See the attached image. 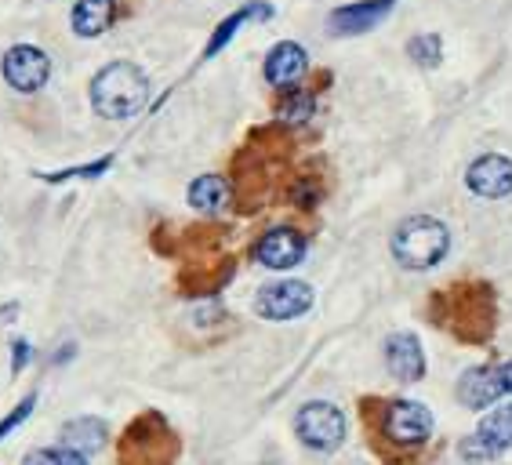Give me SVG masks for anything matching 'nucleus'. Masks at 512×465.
<instances>
[{"label": "nucleus", "instance_id": "9b49d317", "mask_svg": "<svg viewBox=\"0 0 512 465\" xmlns=\"http://www.w3.org/2000/svg\"><path fill=\"white\" fill-rule=\"evenodd\" d=\"M306 70H309V55L295 40H284V44H276V48L269 51L266 80L273 88H295L298 80L306 77Z\"/></svg>", "mask_w": 512, "mask_h": 465}, {"label": "nucleus", "instance_id": "423d86ee", "mask_svg": "<svg viewBox=\"0 0 512 465\" xmlns=\"http://www.w3.org/2000/svg\"><path fill=\"white\" fill-rule=\"evenodd\" d=\"M385 436L400 447H418L433 436V415L425 404L414 400H396L385 407Z\"/></svg>", "mask_w": 512, "mask_h": 465}, {"label": "nucleus", "instance_id": "2eb2a0df", "mask_svg": "<svg viewBox=\"0 0 512 465\" xmlns=\"http://www.w3.org/2000/svg\"><path fill=\"white\" fill-rule=\"evenodd\" d=\"M113 15H117L113 0H80L73 8V33L77 37H99L113 26Z\"/></svg>", "mask_w": 512, "mask_h": 465}, {"label": "nucleus", "instance_id": "a211bd4d", "mask_svg": "<svg viewBox=\"0 0 512 465\" xmlns=\"http://www.w3.org/2000/svg\"><path fill=\"white\" fill-rule=\"evenodd\" d=\"M407 55H411L422 70H436L440 59H444V40L436 37V33H422V37H414L411 44H407Z\"/></svg>", "mask_w": 512, "mask_h": 465}, {"label": "nucleus", "instance_id": "20e7f679", "mask_svg": "<svg viewBox=\"0 0 512 465\" xmlns=\"http://www.w3.org/2000/svg\"><path fill=\"white\" fill-rule=\"evenodd\" d=\"M313 309V287L302 280H276L266 284L255 298V313L266 320H295Z\"/></svg>", "mask_w": 512, "mask_h": 465}, {"label": "nucleus", "instance_id": "f8f14e48", "mask_svg": "<svg viewBox=\"0 0 512 465\" xmlns=\"http://www.w3.org/2000/svg\"><path fill=\"white\" fill-rule=\"evenodd\" d=\"M385 364L393 371V378L400 382H418L425 375V353H422V342L414 335H393L385 342Z\"/></svg>", "mask_w": 512, "mask_h": 465}, {"label": "nucleus", "instance_id": "39448f33", "mask_svg": "<svg viewBox=\"0 0 512 465\" xmlns=\"http://www.w3.org/2000/svg\"><path fill=\"white\" fill-rule=\"evenodd\" d=\"M512 447V404H502L498 411L483 418L476 436L462 440V458L465 462H487V458L502 455Z\"/></svg>", "mask_w": 512, "mask_h": 465}, {"label": "nucleus", "instance_id": "a878e982", "mask_svg": "<svg viewBox=\"0 0 512 465\" xmlns=\"http://www.w3.org/2000/svg\"><path fill=\"white\" fill-rule=\"evenodd\" d=\"M73 357V346H66V349H59V357H55V364H66V360Z\"/></svg>", "mask_w": 512, "mask_h": 465}, {"label": "nucleus", "instance_id": "4468645a", "mask_svg": "<svg viewBox=\"0 0 512 465\" xmlns=\"http://www.w3.org/2000/svg\"><path fill=\"white\" fill-rule=\"evenodd\" d=\"M59 440L69 447V451L91 455V451H102V447H106L109 426L102 422V418H95V415H80V418H73V422H66V426H62Z\"/></svg>", "mask_w": 512, "mask_h": 465}, {"label": "nucleus", "instance_id": "6ab92c4d", "mask_svg": "<svg viewBox=\"0 0 512 465\" xmlns=\"http://www.w3.org/2000/svg\"><path fill=\"white\" fill-rule=\"evenodd\" d=\"M313 109H316V102L309 91H287L284 102H280V120L291 124V128H298V124H309Z\"/></svg>", "mask_w": 512, "mask_h": 465}, {"label": "nucleus", "instance_id": "6e6552de", "mask_svg": "<svg viewBox=\"0 0 512 465\" xmlns=\"http://www.w3.org/2000/svg\"><path fill=\"white\" fill-rule=\"evenodd\" d=\"M465 186L473 189L483 200H502L512 193V160L502 153H487V157L473 160L465 171Z\"/></svg>", "mask_w": 512, "mask_h": 465}, {"label": "nucleus", "instance_id": "dca6fc26", "mask_svg": "<svg viewBox=\"0 0 512 465\" xmlns=\"http://www.w3.org/2000/svg\"><path fill=\"white\" fill-rule=\"evenodd\" d=\"M189 204L204 215H218V211L229 208V182L218 179V175H204L189 186Z\"/></svg>", "mask_w": 512, "mask_h": 465}, {"label": "nucleus", "instance_id": "1a4fd4ad", "mask_svg": "<svg viewBox=\"0 0 512 465\" xmlns=\"http://www.w3.org/2000/svg\"><path fill=\"white\" fill-rule=\"evenodd\" d=\"M255 258L266 269H291L306 258V237L291 226H276L255 244Z\"/></svg>", "mask_w": 512, "mask_h": 465}, {"label": "nucleus", "instance_id": "f257e3e1", "mask_svg": "<svg viewBox=\"0 0 512 465\" xmlns=\"http://www.w3.org/2000/svg\"><path fill=\"white\" fill-rule=\"evenodd\" d=\"M149 102V77L135 62H109L91 80V106L106 120L138 117Z\"/></svg>", "mask_w": 512, "mask_h": 465}, {"label": "nucleus", "instance_id": "ddd939ff", "mask_svg": "<svg viewBox=\"0 0 512 465\" xmlns=\"http://www.w3.org/2000/svg\"><path fill=\"white\" fill-rule=\"evenodd\" d=\"M502 393L505 389H502V382H498V367H491V364L469 367V371L458 378V400H462L465 407H473V411L491 407Z\"/></svg>", "mask_w": 512, "mask_h": 465}, {"label": "nucleus", "instance_id": "b1692460", "mask_svg": "<svg viewBox=\"0 0 512 465\" xmlns=\"http://www.w3.org/2000/svg\"><path fill=\"white\" fill-rule=\"evenodd\" d=\"M30 353H33L30 342H15V364H11V367H15V371H22V367L30 364Z\"/></svg>", "mask_w": 512, "mask_h": 465}, {"label": "nucleus", "instance_id": "5701e85b", "mask_svg": "<svg viewBox=\"0 0 512 465\" xmlns=\"http://www.w3.org/2000/svg\"><path fill=\"white\" fill-rule=\"evenodd\" d=\"M295 200L302 204V208H313V204H316V186L302 182V186H298V193H295Z\"/></svg>", "mask_w": 512, "mask_h": 465}, {"label": "nucleus", "instance_id": "7ed1b4c3", "mask_svg": "<svg viewBox=\"0 0 512 465\" xmlns=\"http://www.w3.org/2000/svg\"><path fill=\"white\" fill-rule=\"evenodd\" d=\"M295 433L313 451H335L345 440V415L335 404H327V400H313V404L298 411Z\"/></svg>", "mask_w": 512, "mask_h": 465}, {"label": "nucleus", "instance_id": "393cba45", "mask_svg": "<svg viewBox=\"0 0 512 465\" xmlns=\"http://www.w3.org/2000/svg\"><path fill=\"white\" fill-rule=\"evenodd\" d=\"M498 382H502L505 393H512V360H509V364L498 367Z\"/></svg>", "mask_w": 512, "mask_h": 465}, {"label": "nucleus", "instance_id": "4be33fe9", "mask_svg": "<svg viewBox=\"0 0 512 465\" xmlns=\"http://www.w3.org/2000/svg\"><path fill=\"white\" fill-rule=\"evenodd\" d=\"M33 407H37V393L26 396V400H22V404L15 407V411H11V415L4 418V422H0V440H4V436H8L15 426H22V422H26V418L33 415Z\"/></svg>", "mask_w": 512, "mask_h": 465}, {"label": "nucleus", "instance_id": "9d476101", "mask_svg": "<svg viewBox=\"0 0 512 465\" xmlns=\"http://www.w3.org/2000/svg\"><path fill=\"white\" fill-rule=\"evenodd\" d=\"M396 8V0H360V4H345V8L331 11L327 19V30L335 37H353V33H367L371 26L389 15Z\"/></svg>", "mask_w": 512, "mask_h": 465}, {"label": "nucleus", "instance_id": "f3484780", "mask_svg": "<svg viewBox=\"0 0 512 465\" xmlns=\"http://www.w3.org/2000/svg\"><path fill=\"white\" fill-rule=\"evenodd\" d=\"M269 19V15H273V8H269V4H247V8H240V11H233V15H229L226 22H222V26H218L215 30V37H211V44H207V59H211V55H218V51L226 48L229 40H233V33L240 30V26H244L247 19Z\"/></svg>", "mask_w": 512, "mask_h": 465}, {"label": "nucleus", "instance_id": "412c9836", "mask_svg": "<svg viewBox=\"0 0 512 465\" xmlns=\"http://www.w3.org/2000/svg\"><path fill=\"white\" fill-rule=\"evenodd\" d=\"M109 164H113V157H102V160H95L91 168H69V171H59V175H44V179H48V182H62V179H95V175L109 171Z\"/></svg>", "mask_w": 512, "mask_h": 465}, {"label": "nucleus", "instance_id": "aec40b11", "mask_svg": "<svg viewBox=\"0 0 512 465\" xmlns=\"http://www.w3.org/2000/svg\"><path fill=\"white\" fill-rule=\"evenodd\" d=\"M22 465H88V455L69 451V447H37L22 458Z\"/></svg>", "mask_w": 512, "mask_h": 465}, {"label": "nucleus", "instance_id": "f03ea898", "mask_svg": "<svg viewBox=\"0 0 512 465\" xmlns=\"http://www.w3.org/2000/svg\"><path fill=\"white\" fill-rule=\"evenodd\" d=\"M451 248V233L440 218L414 215L404 218L393 233V258L404 269H433L447 258Z\"/></svg>", "mask_w": 512, "mask_h": 465}, {"label": "nucleus", "instance_id": "0eeeda50", "mask_svg": "<svg viewBox=\"0 0 512 465\" xmlns=\"http://www.w3.org/2000/svg\"><path fill=\"white\" fill-rule=\"evenodd\" d=\"M51 77V59L33 44H15L4 55V80H8L15 91H40Z\"/></svg>", "mask_w": 512, "mask_h": 465}]
</instances>
